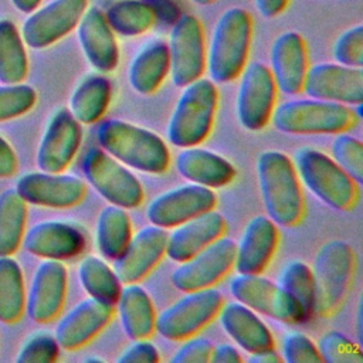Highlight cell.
<instances>
[{"label":"cell","instance_id":"1","mask_svg":"<svg viewBox=\"0 0 363 363\" xmlns=\"http://www.w3.org/2000/svg\"><path fill=\"white\" fill-rule=\"evenodd\" d=\"M101 149L126 167L162 174L169 169L170 150L155 132L122 119H105L96 128Z\"/></svg>","mask_w":363,"mask_h":363},{"label":"cell","instance_id":"2","mask_svg":"<svg viewBox=\"0 0 363 363\" xmlns=\"http://www.w3.org/2000/svg\"><path fill=\"white\" fill-rule=\"evenodd\" d=\"M257 179L267 216L281 227L298 224L305 203L292 159L279 150H265L257 159Z\"/></svg>","mask_w":363,"mask_h":363},{"label":"cell","instance_id":"3","mask_svg":"<svg viewBox=\"0 0 363 363\" xmlns=\"http://www.w3.org/2000/svg\"><path fill=\"white\" fill-rule=\"evenodd\" d=\"M252 35V18L241 7H231L218 17L206 48V68L214 84L238 78L247 64Z\"/></svg>","mask_w":363,"mask_h":363},{"label":"cell","instance_id":"4","mask_svg":"<svg viewBox=\"0 0 363 363\" xmlns=\"http://www.w3.org/2000/svg\"><path fill=\"white\" fill-rule=\"evenodd\" d=\"M217 102V86L211 79L200 77L184 85L167 122L169 142L177 147L204 142L214 123Z\"/></svg>","mask_w":363,"mask_h":363},{"label":"cell","instance_id":"5","mask_svg":"<svg viewBox=\"0 0 363 363\" xmlns=\"http://www.w3.org/2000/svg\"><path fill=\"white\" fill-rule=\"evenodd\" d=\"M357 118L347 105L315 98L286 101L271 115L274 128L289 135H336L353 128Z\"/></svg>","mask_w":363,"mask_h":363},{"label":"cell","instance_id":"6","mask_svg":"<svg viewBox=\"0 0 363 363\" xmlns=\"http://www.w3.org/2000/svg\"><path fill=\"white\" fill-rule=\"evenodd\" d=\"M299 182L335 210H349L357 200V183L326 153L303 146L294 156Z\"/></svg>","mask_w":363,"mask_h":363},{"label":"cell","instance_id":"7","mask_svg":"<svg viewBox=\"0 0 363 363\" xmlns=\"http://www.w3.org/2000/svg\"><path fill=\"white\" fill-rule=\"evenodd\" d=\"M311 271L315 286L313 315L328 316L339 309L349 292L354 272L353 248L342 240L325 242L315 254Z\"/></svg>","mask_w":363,"mask_h":363},{"label":"cell","instance_id":"8","mask_svg":"<svg viewBox=\"0 0 363 363\" xmlns=\"http://www.w3.org/2000/svg\"><path fill=\"white\" fill-rule=\"evenodd\" d=\"M223 302L221 292L213 286L187 291L156 315L155 330L167 340L182 342L217 318Z\"/></svg>","mask_w":363,"mask_h":363},{"label":"cell","instance_id":"9","mask_svg":"<svg viewBox=\"0 0 363 363\" xmlns=\"http://www.w3.org/2000/svg\"><path fill=\"white\" fill-rule=\"evenodd\" d=\"M86 182L108 203L135 208L142 204L145 193L138 177L119 160L101 147H91L82 157Z\"/></svg>","mask_w":363,"mask_h":363},{"label":"cell","instance_id":"10","mask_svg":"<svg viewBox=\"0 0 363 363\" xmlns=\"http://www.w3.org/2000/svg\"><path fill=\"white\" fill-rule=\"evenodd\" d=\"M230 292L258 315L284 323L308 320L298 303L278 285L261 274H237L230 279Z\"/></svg>","mask_w":363,"mask_h":363},{"label":"cell","instance_id":"11","mask_svg":"<svg viewBox=\"0 0 363 363\" xmlns=\"http://www.w3.org/2000/svg\"><path fill=\"white\" fill-rule=\"evenodd\" d=\"M235 99L238 122L248 130H261L271 121L278 88L267 65L258 61L242 68Z\"/></svg>","mask_w":363,"mask_h":363},{"label":"cell","instance_id":"12","mask_svg":"<svg viewBox=\"0 0 363 363\" xmlns=\"http://www.w3.org/2000/svg\"><path fill=\"white\" fill-rule=\"evenodd\" d=\"M234 255V240L221 235L190 258L179 262L170 275V281L182 292L214 286L231 271Z\"/></svg>","mask_w":363,"mask_h":363},{"label":"cell","instance_id":"13","mask_svg":"<svg viewBox=\"0 0 363 363\" xmlns=\"http://www.w3.org/2000/svg\"><path fill=\"white\" fill-rule=\"evenodd\" d=\"M170 78L179 88L199 79L206 69V40L201 21L183 14L170 30L167 43Z\"/></svg>","mask_w":363,"mask_h":363},{"label":"cell","instance_id":"14","mask_svg":"<svg viewBox=\"0 0 363 363\" xmlns=\"http://www.w3.org/2000/svg\"><path fill=\"white\" fill-rule=\"evenodd\" d=\"M216 203L217 196L213 189L194 183L182 184L152 199L146 207V217L150 224L173 228L200 213L214 208Z\"/></svg>","mask_w":363,"mask_h":363},{"label":"cell","instance_id":"15","mask_svg":"<svg viewBox=\"0 0 363 363\" xmlns=\"http://www.w3.org/2000/svg\"><path fill=\"white\" fill-rule=\"evenodd\" d=\"M302 91L315 99L360 105L363 101V71L337 62H319L308 67Z\"/></svg>","mask_w":363,"mask_h":363},{"label":"cell","instance_id":"16","mask_svg":"<svg viewBox=\"0 0 363 363\" xmlns=\"http://www.w3.org/2000/svg\"><path fill=\"white\" fill-rule=\"evenodd\" d=\"M86 6L88 0H52L24 21L23 41L31 48H45L57 43L78 26Z\"/></svg>","mask_w":363,"mask_h":363},{"label":"cell","instance_id":"17","mask_svg":"<svg viewBox=\"0 0 363 363\" xmlns=\"http://www.w3.org/2000/svg\"><path fill=\"white\" fill-rule=\"evenodd\" d=\"M16 190L28 204L69 208L82 201L86 186L74 174L41 170L23 174L17 180Z\"/></svg>","mask_w":363,"mask_h":363},{"label":"cell","instance_id":"18","mask_svg":"<svg viewBox=\"0 0 363 363\" xmlns=\"http://www.w3.org/2000/svg\"><path fill=\"white\" fill-rule=\"evenodd\" d=\"M81 139V123L69 109H57L50 118L37 149L38 169L43 172H64L75 157Z\"/></svg>","mask_w":363,"mask_h":363},{"label":"cell","instance_id":"19","mask_svg":"<svg viewBox=\"0 0 363 363\" xmlns=\"http://www.w3.org/2000/svg\"><path fill=\"white\" fill-rule=\"evenodd\" d=\"M166 228L149 224L130 235L122 252L113 258V271L122 284L142 281L162 261L166 251Z\"/></svg>","mask_w":363,"mask_h":363},{"label":"cell","instance_id":"20","mask_svg":"<svg viewBox=\"0 0 363 363\" xmlns=\"http://www.w3.org/2000/svg\"><path fill=\"white\" fill-rule=\"evenodd\" d=\"M67 281V268L61 261L44 259L37 265L26 295V309L31 320L47 323L60 315L65 301Z\"/></svg>","mask_w":363,"mask_h":363},{"label":"cell","instance_id":"21","mask_svg":"<svg viewBox=\"0 0 363 363\" xmlns=\"http://www.w3.org/2000/svg\"><path fill=\"white\" fill-rule=\"evenodd\" d=\"M113 316V305L88 296L57 322L54 337L61 349L77 350L89 343Z\"/></svg>","mask_w":363,"mask_h":363},{"label":"cell","instance_id":"22","mask_svg":"<svg viewBox=\"0 0 363 363\" xmlns=\"http://www.w3.org/2000/svg\"><path fill=\"white\" fill-rule=\"evenodd\" d=\"M27 252L44 258L64 261L77 257L85 248L84 231L71 223L47 220L28 228L23 237Z\"/></svg>","mask_w":363,"mask_h":363},{"label":"cell","instance_id":"23","mask_svg":"<svg viewBox=\"0 0 363 363\" xmlns=\"http://www.w3.org/2000/svg\"><path fill=\"white\" fill-rule=\"evenodd\" d=\"M279 240L277 224L268 216H255L235 244L233 268L238 274H261L272 259Z\"/></svg>","mask_w":363,"mask_h":363},{"label":"cell","instance_id":"24","mask_svg":"<svg viewBox=\"0 0 363 363\" xmlns=\"http://www.w3.org/2000/svg\"><path fill=\"white\" fill-rule=\"evenodd\" d=\"M271 74L278 91L286 95L302 92L308 71V51L302 35L296 31L279 34L269 50Z\"/></svg>","mask_w":363,"mask_h":363},{"label":"cell","instance_id":"25","mask_svg":"<svg viewBox=\"0 0 363 363\" xmlns=\"http://www.w3.org/2000/svg\"><path fill=\"white\" fill-rule=\"evenodd\" d=\"M225 227L224 217L214 208L200 213L167 233L164 255L172 261L182 262L224 235Z\"/></svg>","mask_w":363,"mask_h":363},{"label":"cell","instance_id":"26","mask_svg":"<svg viewBox=\"0 0 363 363\" xmlns=\"http://www.w3.org/2000/svg\"><path fill=\"white\" fill-rule=\"evenodd\" d=\"M77 27L78 41L88 62L102 74L113 71L119 62V48L105 13L98 7L86 9Z\"/></svg>","mask_w":363,"mask_h":363},{"label":"cell","instance_id":"27","mask_svg":"<svg viewBox=\"0 0 363 363\" xmlns=\"http://www.w3.org/2000/svg\"><path fill=\"white\" fill-rule=\"evenodd\" d=\"M223 330L245 352L274 347V336L257 312L238 301L223 302L217 313Z\"/></svg>","mask_w":363,"mask_h":363},{"label":"cell","instance_id":"28","mask_svg":"<svg viewBox=\"0 0 363 363\" xmlns=\"http://www.w3.org/2000/svg\"><path fill=\"white\" fill-rule=\"evenodd\" d=\"M177 173L190 183L208 189L230 184L235 177V167L224 156L197 146L183 147L174 159Z\"/></svg>","mask_w":363,"mask_h":363},{"label":"cell","instance_id":"29","mask_svg":"<svg viewBox=\"0 0 363 363\" xmlns=\"http://www.w3.org/2000/svg\"><path fill=\"white\" fill-rule=\"evenodd\" d=\"M125 335L130 340L149 339L155 332L156 312L149 292L138 282L125 284L115 302Z\"/></svg>","mask_w":363,"mask_h":363},{"label":"cell","instance_id":"30","mask_svg":"<svg viewBox=\"0 0 363 363\" xmlns=\"http://www.w3.org/2000/svg\"><path fill=\"white\" fill-rule=\"evenodd\" d=\"M170 58L167 43L152 40L132 58L129 65V84L140 95H150L159 89L169 74Z\"/></svg>","mask_w":363,"mask_h":363},{"label":"cell","instance_id":"31","mask_svg":"<svg viewBox=\"0 0 363 363\" xmlns=\"http://www.w3.org/2000/svg\"><path fill=\"white\" fill-rule=\"evenodd\" d=\"M111 95L112 86L104 74H88L72 91L68 109L81 125H92L105 115Z\"/></svg>","mask_w":363,"mask_h":363},{"label":"cell","instance_id":"32","mask_svg":"<svg viewBox=\"0 0 363 363\" xmlns=\"http://www.w3.org/2000/svg\"><path fill=\"white\" fill-rule=\"evenodd\" d=\"M132 235V223L126 208L105 206L96 218L95 241L98 251L108 259L116 258Z\"/></svg>","mask_w":363,"mask_h":363},{"label":"cell","instance_id":"33","mask_svg":"<svg viewBox=\"0 0 363 363\" xmlns=\"http://www.w3.org/2000/svg\"><path fill=\"white\" fill-rule=\"evenodd\" d=\"M27 203L16 189L0 193V255L14 254L24 237Z\"/></svg>","mask_w":363,"mask_h":363},{"label":"cell","instance_id":"34","mask_svg":"<svg viewBox=\"0 0 363 363\" xmlns=\"http://www.w3.org/2000/svg\"><path fill=\"white\" fill-rule=\"evenodd\" d=\"M26 309L24 277L18 262L0 255V322H17Z\"/></svg>","mask_w":363,"mask_h":363},{"label":"cell","instance_id":"35","mask_svg":"<svg viewBox=\"0 0 363 363\" xmlns=\"http://www.w3.org/2000/svg\"><path fill=\"white\" fill-rule=\"evenodd\" d=\"M78 278L85 292L102 302L115 305L122 282L102 258L96 255H86L79 261Z\"/></svg>","mask_w":363,"mask_h":363},{"label":"cell","instance_id":"36","mask_svg":"<svg viewBox=\"0 0 363 363\" xmlns=\"http://www.w3.org/2000/svg\"><path fill=\"white\" fill-rule=\"evenodd\" d=\"M27 71L28 61L21 34L10 20H0V81L21 82Z\"/></svg>","mask_w":363,"mask_h":363},{"label":"cell","instance_id":"37","mask_svg":"<svg viewBox=\"0 0 363 363\" xmlns=\"http://www.w3.org/2000/svg\"><path fill=\"white\" fill-rule=\"evenodd\" d=\"M105 17L115 34L136 37L153 26L155 10L142 0H121L106 10Z\"/></svg>","mask_w":363,"mask_h":363},{"label":"cell","instance_id":"38","mask_svg":"<svg viewBox=\"0 0 363 363\" xmlns=\"http://www.w3.org/2000/svg\"><path fill=\"white\" fill-rule=\"evenodd\" d=\"M278 285L298 303L306 319L313 316L315 286L308 264L301 259H289L279 271Z\"/></svg>","mask_w":363,"mask_h":363},{"label":"cell","instance_id":"39","mask_svg":"<svg viewBox=\"0 0 363 363\" xmlns=\"http://www.w3.org/2000/svg\"><path fill=\"white\" fill-rule=\"evenodd\" d=\"M320 360L325 363H362L363 354L359 343L337 330L325 332L316 345Z\"/></svg>","mask_w":363,"mask_h":363},{"label":"cell","instance_id":"40","mask_svg":"<svg viewBox=\"0 0 363 363\" xmlns=\"http://www.w3.org/2000/svg\"><path fill=\"white\" fill-rule=\"evenodd\" d=\"M332 159L359 184L363 182V145L345 132L336 133L330 143Z\"/></svg>","mask_w":363,"mask_h":363},{"label":"cell","instance_id":"41","mask_svg":"<svg viewBox=\"0 0 363 363\" xmlns=\"http://www.w3.org/2000/svg\"><path fill=\"white\" fill-rule=\"evenodd\" d=\"M37 101L35 89L27 84H4L0 86V122L28 112Z\"/></svg>","mask_w":363,"mask_h":363},{"label":"cell","instance_id":"42","mask_svg":"<svg viewBox=\"0 0 363 363\" xmlns=\"http://www.w3.org/2000/svg\"><path fill=\"white\" fill-rule=\"evenodd\" d=\"M60 345L50 333L38 332L26 339L16 356L17 363H52L58 359Z\"/></svg>","mask_w":363,"mask_h":363},{"label":"cell","instance_id":"43","mask_svg":"<svg viewBox=\"0 0 363 363\" xmlns=\"http://www.w3.org/2000/svg\"><path fill=\"white\" fill-rule=\"evenodd\" d=\"M333 58L337 64L362 68L363 65V27L354 26L343 31L333 44Z\"/></svg>","mask_w":363,"mask_h":363},{"label":"cell","instance_id":"44","mask_svg":"<svg viewBox=\"0 0 363 363\" xmlns=\"http://www.w3.org/2000/svg\"><path fill=\"white\" fill-rule=\"evenodd\" d=\"M282 360L288 363H319L320 356L316 345L305 333L292 330L282 337Z\"/></svg>","mask_w":363,"mask_h":363},{"label":"cell","instance_id":"45","mask_svg":"<svg viewBox=\"0 0 363 363\" xmlns=\"http://www.w3.org/2000/svg\"><path fill=\"white\" fill-rule=\"evenodd\" d=\"M213 345L208 339L201 336H190L182 342L176 349L174 354L170 357L172 363H207L210 362V354Z\"/></svg>","mask_w":363,"mask_h":363},{"label":"cell","instance_id":"46","mask_svg":"<svg viewBox=\"0 0 363 363\" xmlns=\"http://www.w3.org/2000/svg\"><path fill=\"white\" fill-rule=\"evenodd\" d=\"M160 360L157 347L147 339H136L116 357L118 363H156Z\"/></svg>","mask_w":363,"mask_h":363},{"label":"cell","instance_id":"47","mask_svg":"<svg viewBox=\"0 0 363 363\" xmlns=\"http://www.w3.org/2000/svg\"><path fill=\"white\" fill-rule=\"evenodd\" d=\"M17 170V156L11 145L0 136V177H9Z\"/></svg>","mask_w":363,"mask_h":363},{"label":"cell","instance_id":"48","mask_svg":"<svg viewBox=\"0 0 363 363\" xmlns=\"http://www.w3.org/2000/svg\"><path fill=\"white\" fill-rule=\"evenodd\" d=\"M210 362L211 363H241L242 357L238 353L237 347L228 343H221V345L213 346Z\"/></svg>","mask_w":363,"mask_h":363},{"label":"cell","instance_id":"49","mask_svg":"<svg viewBox=\"0 0 363 363\" xmlns=\"http://www.w3.org/2000/svg\"><path fill=\"white\" fill-rule=\"evenodd\" d=\"M288 1L289 0H254L259 14L267 18H272L281 14L286 9Z\"/></svg>","mask_w":363,"mask_h":363},{"label":"cell","instance_id":"50","mask_svg":"<svg viewBox=\"0 0 363 363\" xmlns=\"http://www.w3.org/2000/svg\"><path fill=\"white\" fill-rule=\"evenodd\" d=\"M247 360L252 363H279L282 357L278 354V352L274 347H268V349L250 353Z\"/></svg>","mask_w":363,"mask_h":363},{"label":"cell","instance_id":"51","mask_svg":"<svg viewBox=\"0 0 363 363\" xmlns=\"http://www.w3.org/2000/svg\"><path fill=\"white\" fill-rule=\"evenodd\" d=\"M11 1L23 13L34 11L38 7V4L41 3V0H11Z\"/></svg>","mask_w":363,"mask_h":363},{"label":"cell","instance_id":"52","mask_svg":"<svg viewBox=\"0 0 363 363\" xmlns=\"http://www.w3.org/2000/svg\"><path fill=\"white\" fill-rule=\"evenodd\" d=\"M356 336H357V343L362 345L363 333H362V303L360 302L357 305V312H356Z\"/></svg>","mask_w":363,"mask_h":363},{"label":"cell","instance_id":"53","mask_svg":"<svg viewBox=\"0 0 363 363\" xmlns=\"http://www.w3.org/2000/svg\"><path fill=\"white\" fill-rule=\"evenodd\" d=\"M191 1L196 3V4H199V6H207V4L213 3L214 0H191Z\"/></svg>","mask_w":363,"mask_h":363},{"label":"cell","instance_id":"54","mask_svg":"<svg viewBox=\"0 0 363 363\" xmlns=\"http://www.w3.org/2000/svg\"><path fill=\"white\" fill-rule=\"evenodd\" d=\"M85 362H98V363H102L104 359H101V357H88V359H85Z\"/></svg>","mask_w":363,"mask_h":363}]
</instances>
